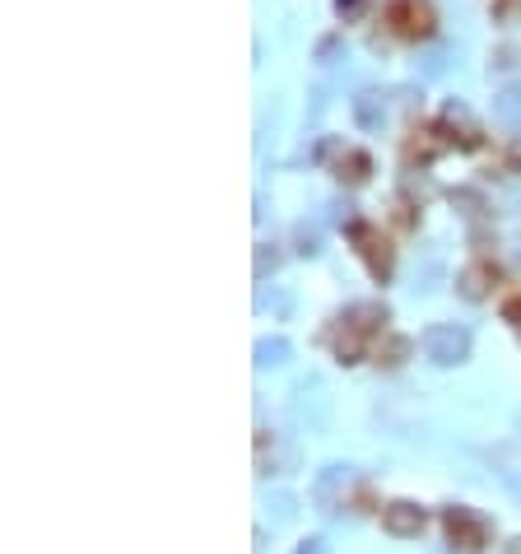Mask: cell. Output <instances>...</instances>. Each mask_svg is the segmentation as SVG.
<instances>
[{"instance_id":"12","label":"cell","mask_w":521,"mask_h":554,"mask_svg":"<svg viewBox=\"0 0 521 554\" xmlns=\"http://www.w3.org/2000/svg\"><path fill=\"white\" fill-rule=\"evenodd\" d=\"M368 5H373V0H335V14H340V19H359Z\"/></svg>"},{"instance_id":"7","label":"cell","mask_w":521,"mask_h":554,"mask_svg":"<svg viewBox=\"0 0 521 554\" xmlns=\"http://www.w3.org/2000/svg\"><path fill=\"white\" fill-rule=\"evenodd\" d=\"M466 350H470V336H466V331L438 326V331L428 336V359H438V364H456V359H466Z\"/></svg>"},{"instance_id":"5","label":"cell","mask_w":521,"mask_h":554,"mask_svg":"<svg viewBox=\"0 0 521 554\" xmlns=\"http://www.w3.org/2000/svg\"><path fill=\"white\" fill-rule=\"evenodd\" d=\"M428 522V513L419 508V503L410 499H391L387 508H382V531L387 536H396V541H410V536H419Z\"/></svg>"},{"instance_id":"6","label":"cell","mask_w":521,"mask_h":554,"mask_svg":"<svg viewBox=\"0 0 521 554\" xmlns=\"http://www.w3.org/2000/svg\"><path fill=\"white\" fill-rule=\"evenodd\" d=\"M494 284H498V266H489V261H470L466 271L456 275V289H461V298H470V303L489 298Z\"/></svg>"},{"instance_id":"14","label":"cell","mask_w":521,"mask_h":554,"mask_svg":"<svg viewBox=\"0 0 521 554\" xmlns=\"http://www.w3.org/2000/svg\"><path fill=\"white\" fill-rule=\"evenodd\" d=\"M503 168H508V173H521V136L508 145V159H503Z\"/></svg>"},{"instance_id":"10","label":"cell","mask_w":521,"mask_h":554,"mask_svg":"<svg viewBox=\"0 0 521 554\" xmlns=\"http://www.w3.org/2000/svg\"><path fill=\"white\" fill-rule=\"evenodd\" d=\"M405 354H410V340H405V336H387V350L377 345L373 359H377V364H387V368H401Z\"/></svg>"},{"instance_id":"11","label":"cell","mask_w":521,"mask_h":554,"mask_svg":"<svg viewBox=\"0 0 521 554\" xmlns=\"http://www.w3.org/2000/svg\"><path fill=\"white\" fill-rule=\"evenodd\" d=\"M494 19L498 24H521V0H494Z\"/></svg>"},{"instance_id":"4","label":"cell","mask_w":521,"mask_h":554,"mask_svg":"<svg viewBox=\"0 0 521 554\" xmlns=\"http://www.w3.org/2000/svg\"><path fill=\"white\" fill-rule=\"evenodd\" d=\"M438 136L447 140V145L475 149L484 140V131H480V122H475V117L461 108V103H447V108H442V117H438Z\"/></svg>"},{"instance_id":"1","label":"cell","mask_w":521,"mask_h":554,"mask_svg":"<svg viewBox=\"0 0 521 554\" xmlns=\"http://www.w3.org/2000/svg\"><path fill=\"white\" fill-rule=\"evenodd\" d=\"M387 24L396 38L405 42H424L438 33V10H433V0H391L387 5Z\"/></svg>"},{"instance_id":"15","label":"cell","mask_w":521,"mask_h":554,"mask_svg":"<svg viewBox=\"0 0 521 554\" xmlns=\"http://www.w3.org/2000/svg\"><path fill=\"white\" fill-rule=\"evenodd\" d=\"M503 317H508V322L521 331V298H508V303H503Z\"/></svg>"},{"instance_id":"8","label":"cell","mask_w":521,"mask_h":554,"mask_svg":"<svg viewBox=\"0 0 521 554\" xmlns=\"http://www.w3.org/2000/svg\"><path fill=\"white\" fill-rule=\"evenodd\" d=\"M368 173H373V159H368L363 149H345V154H340V163H335V177H340L345 187L368 182Z\"/></svg>"},{"instance_id":"16","label":"cell","mask_w":521,"mask_h":554,"mask_svg":"<svg viewBox=\"0 0 521 554\" xmlns=\"http://www.w3.org/2000/svg\"><path fill=\"white\" fill-rule=\"evenodd\" d=\"M508 554H521V541H512V545H508Z\"/></svg>"},{"instance_id":"13","label":"cell","mask_w":521,"mask_h":554,"mask_svg":"<svg viewBox=\"0 0 521 554\" xmlns=\"http://www.w3.org/2000/svg\"><path fill=\"white\" fill-rule=\"evenodd\" d=\"M503 117H521V89H508V94H503Z\"/></svg>"},{"instance_id":"9","label":"cell","mask_w":521,"mask_h":554,"mask_svg":"<svg viewBox=\"0 0 521 554\" xmlns=\"http://www.w3.org/2000/svg\"><path fill=\"white\" fill-rule=\"evenodd\" d=\"M363 350H368V331L354 322H345L340 331H335V354H340V364H354V359H363Z\"/></svg>"},{"instance_id":"2","label":"cell","mask_w":521,"mask_h":554,"mask_svg":"<svg viewBox=\"0 0 521 554\" xmlns=\"http://www.w3.org/2000/svg\"><path fill=\"white\" fill-rule=\"evenodd\" d=\"M349 238H354V247H359V257H363V266H368V275L387 284L391 271H396V252H391L387 233L373 229V224H349Z\"/></svg>"},{"instance_id":"3","label":"cell","mask_w":521,"mask_h":554,"mask_svg":"<svg viewBox=\"0 0 521 554\" xmlns=\"http://www.w3.org/2000/svg\"><path fill=\"white\" fill-rule=\"evenodd\" d=\"M447 536L461 554H480L489 545V527H484V517H475L470 508H447Z\"/></svg>"}]
</instances>
